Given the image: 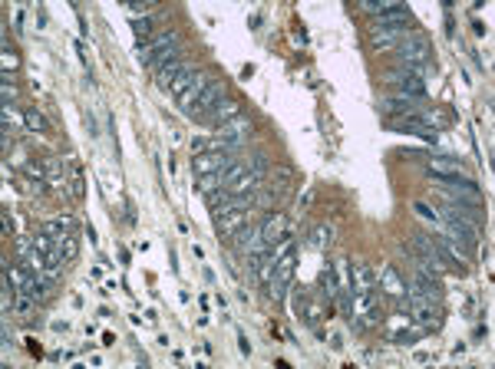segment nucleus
I'll return each instance as SVG.
<instances>
[{
  "label": "nucleus",
  "mask_w": 495,
  "mask_h": 369,
  "mask_svg": "<svg viewBox=\"0 0 495 369\" xmlns=\"http://www.w3.org/2000/svg\"><path fill=\"white\" fill-rule=\"evenodd\" d=\"M396 59L403 63V66H426L429 63V57H433V43H429V37L426 33H409V37H403L400 43H396Z\"/></svg>",
  "instance_id": "f257e3e1"
},
{
  "label": "nucleus",
  "mask_w": 495,
  "mask_h": 369,
  "mask_svg": "<svg viewBox=\"0 0 495 369\" xmlns=\"http://www.w3.org/2000/svg\"><path fill=\"white\" fill-rule=\"evenodd\" d=\"M248 135H251V119L244 116H235L231 122H225L218 132H215V139H208V148H225V152H235L238 146H244L248 142Z\"/></svg>",
  "instance_id": "f03ea898"
},
{
  "label": "nucleus",
  "mask_w": 495,
  "mask_h": 369,
  "mask_svg": "<svg viewBox=\"0 0 495 369\" xmlns=\"http://www.w3.org/2000/svg\"><path fill=\"white\" fill-rule=\"evenodd\" d=\"M370 33H373V43H400L403 37L413 33V27H409V17H376L370 23Z\"/></svg>",
  "instance_id": "7ed1b4c3"
},
{
  "label": "nucleus",
  "mask_w": 495,
  "mask_h": 369,
  "mask_svg": "<svg viewBox=\"0 0 495 369\" xmlns=\"http://www.w3.org/2000/svg\"><path fill=\"white\" fill-rule=\"evenodd\" d=\"M376 287L383 290V297H390V300H396L400 303V313L409 310V303H406V294H409V287H406V281L400 277V270L393 264H383L380 267V274H376Z\"/></svg>",
  "instance_id": "20e7f679"
},
{
  "label": "nucleus",
  "mask_w": 495,
  "mask_h": 369,
  "mask_svg": "<svg viewBox=\"0 0 495 369\" xmlns=\"http://www.w3.org/2000/svg\"><path fill=\"white\" fill-rule=\"evenodd\" d=\"M443 221H446V237H449L456 248L472 251V248L479 244V224L465 221V218H452V215H443Z\"/></svg>",
  "instance_id": "39448f33"
},
{
  "label": "nucleus",
  "mask_w": 495,
  "mask_h": 369,
  "mask_svg": "<svg viewBox=\"0 0 495 369\" xmlns=\"http://www.w3.org/2000/svg\"><path fill=\"white\" fill-rule=\"evenodd\" d=\"M231 162H238L231 152H225V148H208V152H202V155H192V172H195V175H222Z\"/></svg>",
  "instance_id": "423d86ee"
},
{
  "label": "nucleus",
  "mask_w": 495,
  "mask_h": 369,
  "mask_svg": "<svg viewBox=\"0 0 495 369\" xmlns=\"http://www.w3.org/2000/svg\"><path fill=\"white\" fill-rule=\"evenodd\" d=\"M383 83H393V86L400 89V96H409V99H426V79H420V76H413L409 70H393V73H387V79Z\"/></svg>",
  "instance_id": "0eeeda50"
},
{
  "label": "nucleus",
  "mask_w": 495,
  "mask_h": 369,
  "mask_svg": "<svg viewBox=\"0 0 495 369\" xmlns=\"http://www.w3.org/2000/svg\"><path fill=\"white\" fill-rule=\"evenodd\" d=\"M225 92H228V83H225V79H211L208 86H205V92H202V96L195 99V106H192V112H188V116H192V119H205L211 109H215V106L225 99Z\"/></svg>",
  "instance_id": "6e6552de"
},
{
  "label": "nucleus",
  "mask_w": 495,
  "mask_h": 369,
  "mask_svg": "<svg viewBox=\"0 0 495 369\" xmlns=\"http://www.w3.org/2000/svg\"><path fill=\"white\" fill-rule=\"evenodd\" d=\"M433 244H436V254H439L443 267H446V270H459V274H463V270H465V251H463V248H456L449 237H433Z\"/></svg>",
  "instance_id": "1a4fd4ad"
},
{
  "label": "nucleus",
  "mask_w": 495,
  "mask_h": 369,
  "mask_svg": "<svg viewBox=\"0 0 495 369\" xmlns=\"http://www.w3.org/2000/svg\"><path fill=\"white\" fill-rule=\"evenodd\" d=\"M420 99H409V96H383L380 99V112H387L390 119H403V116H420L423 109Z\"/></svg>",
  "instance_id": "9d476101"
},
{
  "label": "nucleus",
  "mask_w": 495,
  "mask_h": 369,
  "mask_svg": "<svg viewBox=\"0 0 495 369\" xmlns=\"http://www.w3.org/2000/svg\"><path fill=\"white\" fill-rule=\"evenodd\" d=\"M396 132H409V135H420V139H426V142H439V132H436L433 126H426L420 116H403V119H393L390 122Z\"/></svg>",
  "instance_id": "9b49d317"
},
{
  "label": "nucleus",
  "mask_w": 495,
  "mask_h": 369,
  "mask_svg": "<svg viewBox=\"0 0 495 369\" xmlns=\"http://www.w3.org/2000/svg\"><path fill=\"white\" fill-rule=\"evenodd\" d=\"M175 43H179V33H175V30H168V33H159V37H152L146 46L139 43V50H135V59H139L142 66H149L159 50H165V46H175Z\"/></svg>",
  "instance_id": "f8f14e48"
},
{
  "label": "nucleus",
  "mask_w": 495,
  "mask_h": 369,
  "mask_svg": "<svg viewBox=\"0 0 495 369\" xmlns=\"http://www.w3.org/2000/svg\"><path fill=\"white\" fill-rule=\"evenodd\" d=\"M231 248H235L241 257H248L251 251L264 248V244H261V224H251V221H248V224H244V228L238 231V235L231 237Z\"/></svg>",
  "instance_id": "ddd939ff"
},
{
  "label": "nucleus",
  "mask_w": 495,
  "mask_h": 369,
  "mask_svg": "<svg viewBox=\"0 0 495 369\" xmlns=\"http://www.w3.org/2000/svg\"><path fill=\"white\" fill-rule=\"evenodd\" d=\"M294 267H298V254L294 251H287L284 257H278V261H274V277H271L268 283H278V287H291V283H294ZM268 283H264V287H268Z\"/></svg>",
  "instance_id": "4468645a"
},
{
  "label": "nucleus",
  "mask_w": 495,
  "mask_h": 369,
  "mask_svg": "<svg viewBox=\"0 0 495 369\" xmlns=\"http://www.w3.org/2000/svg\"><path fill=\"white\" fill-rule=\"evenodd\" d=\"M235 116H241V103H238V99H222V103H218L208 116H205V122H208V126H215V129H222V126H225V122H231Z\"/></svg>",
  "instance_id": "2eb2a0df"
},
{
  "label": "nucleus",
  "mask_w": 495,
  "mask_h": 369,
  "mask_svg": "<svg viewBox=\"0 0 495 369\" xmlns=\"http://www.w3.org/2000/svg\"><path fill=\"white\" fill-rule=\"evenodd\" d=\"M211 79H215L211 73H195V79H192V86H188V89H185V92L179 96V106H182V112H185V116L192 112V106H195V99L202 96V92H205V86H208Z\"/></svg>",
  "instance_id": "dca6fc26"
},
{
  "label": "nucleus",
  "mask_w": 495,
  "mask_h": 369,
  "mask_svg": "<svg viewBox=\"0 0 495 369\" xmlns=\"http://www.w3.org/2000/svg\"><path fill=\"white\" fill-rule=\"evenodd\" d=\"M281 237H284V215H268V221L261 224V244L271 251Z\"/></svg>",
  "instance_id": "f3484780"
},
{
  "label": "nucleus",
  "mask_w": 495,
  "mask_h": 369,
  "mask_svg": "<svg viewBox=\"0 0 495 369\" xmlns=\"http://www.w3.org/2000/svg\"><path fill=\"white\" fill-rule=\"evenodd\" d=\"M261 181H264V175H258V172H244V175H238L231 185H228L225 192L228 195H255L258 188H261Z\"/></svg>",
  "instance_id": "a211bd4d"
},
{
  "label": "nucleus",
  "mask_w": 495,
  "mask_h": 369,
  "mask_svg": "<svg viewBox=\"0 0 495 369\" xmlns=\"http://www.w3.org/2000/svg\"><path fill=\"white\" fill-rule=\"evenodd\" d=\"M188 66H192V59H185V57L172 59L168 66H162V70L155 73V83H159V89H168V86H172V79H175L182 70H188Z\"/></svg>",
  "instance_id": "6ab92c4d"
},
{
  "label": "nucleus",
  "mask_w": 495,
  "mask_h": 369,
  "mask_svg": "<svg viewBox=\"0 0 495 369\" xmlns=\"http://www.w3.org/2000/svg\"><path fill=\"white\" fill-rule=\"evenodd\" d=\"M353 294H363V290H373L376 287V270L370 264H357L353 267Z\"/></svg>",
  "instance_id": "aec40b11"
},
{
  "label": "nucleus",
  "mask_w": 495,
  "mask_h": 369,
  "mask_svg": "<svg viewBox=\"0 0 495 369\" xmlns=\"http://www.w3.org/2000/svg\"><path fill=\"white\" fill-rule=\"evenodd\" d=\"M317 281H320V287H324V300H327L330 307H333V297H337V274H333V264L320 267V274H317Z\"/></svg>",
  "instance_id": "412c9836"
},
{
  "label": "nucleus",
  "mask_w": 495,
  "mask_h": 369,
  "mask_svg": "<svg viewBox=\"0 0 495 369\" xmlns=\"http://www.w3.org/2000/svg\"><path fill=\"white\" fill-rule=\"evenodd\" d=\"M46 185H53L57 192L66 195V181L60 175V159H46Z\"/></svg>",
  "instance_id": "4be33fe9"
},
{
  "label": "nucleus",
  "mask_w": 495,
  "mask_h": 369,
  "mask_svg": "<svg viewBox=\"0 0 495 369\" xmlns=\"http://www.w3.org/2000/svg\"><path fill=\"white\" fill-rule=\"evenodd\" d=\"M195 63H192V66H188V70H182L179 76H175V79H172V86H168V92H175V96H182V92H185V89L192 86V79H195Z\"/></svg>",
  "instance_id": "5701e85b"
},
{
  "label": "nucleus",
  "mask_w": 495,
  "mask_h": 369,
  "mask_svg": "<svg viewBox=\"0 0 495 369\" xmlns=\"http://www.w3.org/2000/svg\"><path fill=\"white\" fill-rule=\"evenodd\" d=\"M429 172H463V162L452 159V155H436L433 165H429Z\"/></svg>",
  "instance_id": "b1692460"
},
{
  "label": "nucleus",
  "mask_w": 495,
  "mask_h": 369,
  "mask_svg": "<svg viewBox=\"0 0 495 369\" xmlns=\"http://www.w3.org/2000/svg\"><path fill=\"white\" fill-rule=\"evenodd\" d=\"M23 122L30 126L33 132H50V122L43 119V112H40V109H27V112H23Z\"/></svg>",
  "instance_id": "393cba45"
},
{
  "label": "nucleus",
  "mask_w": 495,
  "mask_h": 369,
  "mask_svg": "<svg viewBox=\"0 0 495 369\" xmlns=\"http://www.w3.org/2000/svg\"><path fill=\"white\" fill-rule=\"evenodd\" d=\"M33 307H37V300H33V297H27V294H17V300H14V310H17V317H20V320H30Z\"/></svg>",
  "instance_id": "a878e982"
},
{
  "label": "nucleus",
  "mask_w": 495,
  "mask_h": 369,
  "mask_svg": "<svg viewBox=\"0 0 495 369\" xmlns=\"http://www.w3.org/2000/svg\"><path fill=\"white\" fill-rule=\"evenodd\" d=\"M311 244H314L317 251H324V248H330V244H333V231H330V228H317V231H314V237H311Z\"/></svg>",
  "instance_id": "bb28decb"
},
{
  "label": "nucleus",
  "mask_w": 495,
  "mask_h": 369,
  "mask_svg": "<svg viewBox=\"0 0 495 369\" xmlns=\"http://www.w3.org/2000/svg\"><path fill=\"white\" fill-rule=\"evenodd\" d=\"M60 251H63V257H66V264H70V261H76V254H79V237L70 235L66 241H63Z\"/></svg>",
  "instance_id": "cd10ccee"
},
{
  "label": "nucleus",
  "mask_w": 495,
  "mask_h": 369,
  "mask_svg": "<svg viewBox=\"0 0 495 369\" xmlns=\"http://www.w3.org/2000/svg\"><path fill=\"white\" fill-rule=\"evenodd\" d=\"M413 211H416L420 218H426V221H433V224L443 221V218H439V211H436V208H429L426 201H416V205H413Z\"/></svg>",
  "instance_id": "c85d7f7f"
},
{
  "label": "nucleus",
  "mask_w": 495,
  "mask_h": 369,
  "mask_svg": "<svg viewBox=\"0 0 495 369\" xmlns=\"http://www.w3.org/2000/svg\"><path fill=\"white\" fill-rule=\"evenodd\" d=\"M244 162H248V168H251V172H258V175H264V172L271 168L268 155H261V152H258V155H251V159H244Z\"/></svg>",
  "instance_id": "c756f323"
},
{
  "label": "nucleus",
  "mask_w": 495,
  "mask_h": 369,
  "mask_svg": "<svg viewBox=\"0 0 495 369\" xmlns=\"http://www.w3.org/2000/svg\"><path fill=\"white\" fill-rule=\"evenodd\" d=\"M133 33L139 37V40H146V37H152V20H149V17H142V20L135 17V20H133Z\"/></svg>",
  "instance_id": "7c9ffc66"
},
{
  "label": "nucleus",
  "mask_w": 495,
  "mask_h": 369,
  "mask_svg": "<svg viewBox=\"0 0 495 369\" xmlns=\"http://www.w3.org/2000/svg\"><path fill=\"white\" fill-rule=\"evenodd\" d=\"M215 188H222L218 175H198V192H202V195H211Z\"/></svg>",
  "instance_id": "2f4dec72"
},
{
  "label": "nucleus",
  "mask_w": 495,
  "mask_h": 369,
  "mask_svg": "<svg viewBox=\"0 0 495 369\" xmlns=\"http://www.w3.org/2000/svg\"><path fill=\"white\" fill-rule=\"evenodd\" d=\"M20 66V59H17L14 50H3V70H17Z\"/></svg>",
  "instance_id": "473e14b6"
},
{
  "label": "nucleus",
  "mask_w": 495,
  "mask_h": 369,
  "mask_svg": "<svg viewBox=\"0 0 495 369\" xmlns=\"http://www.w3.org/2000/svg\"><path fill=\"white\" fill-rule=\"evenodd\" d=\"M83 192H86V188H83V175L76 172L73 175V198H83Z\"/></svg>",
  "instance_id": "72a5a7b5"
},
{
  "label": "nucleus",
  "mask_w": 495,
  "mask_h": 369,
  "mask_svg": "<svg viewBox=\"0 0 495 369\" xmlns=\"http://www.w3.org/2000/svg\"><path fill=\"white\" fill-rule=\"evenodd\" d=\"M14 96H17V86L10 83V79H7V83H3V103L10 106V99H14Z\"/></svg>",
  "instance_id": "f704fd0d"
},
{
  "label": "nucleus",
  "mask_w": 495,
  "mask_h": 369,
  "mask_svg": "<svg viewBox=\"0 0 495 369\" xmlns=\"http://www.w3.org/2000/svg\"><path fill=\"white\" fill-rule=\"evenodd\" d=\"M238 350H241V353H244V356L251 353V343H248V337H244L241 330H238Z\"/></svg>",
  "instance_id": "c9c22d12"
},
{
  "label": "nucleus",
  "mask_w": 495,
  "mask_h": 369,
  "mask_svg": "<svg viewBox=\"0 0 495 369\" xmlns=\"http://www.w3.org/2000/svg\"><path fill=\"white\" fill-rule=\"evenodd\" d=\"M57 224H63L66 231H73V228H76V224H73V218H70V215H60V218H57Z\"/></svg>",
  "instance_id": "e433bc0d"
},
{
  "label": "nucleus",
  "mask_w": 495,
  "mask_h": 369,
  "mask_svg": "<svg viewBox=\"0 0 495 369\" xmlns=\"http://www.w3.org/2000/svg\"><path fill=\"white\" fill-rule=\"evenodd\" d=\"M86 129H90V135H96V119H93V112H86Z\"/></svg>",
  "instance_id": "4c0bfd02"
}]
</instances>
